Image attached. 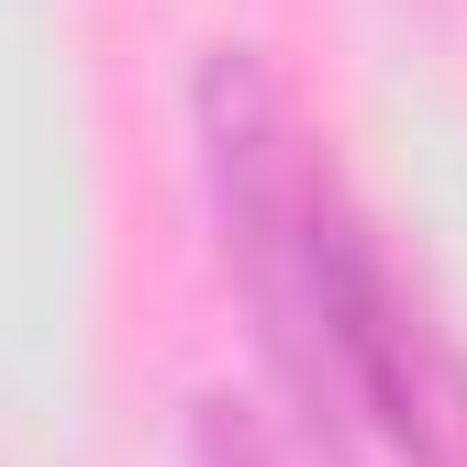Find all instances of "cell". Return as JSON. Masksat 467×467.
Masks as SVG:
<instances>
[{
	"label": "cell",
	"instance_id": "cell-1",
	"mask_svg": "<svg viewBox=\"0 0 467 467\" xmlns=\"http://www.w3.org/2000/svg\"><path fill=\"white\" fill-rule=\"evenodd\" d=\"M323 345H334L345 412H368L412 467H467V357L400 289V267L379 256L368 212L345 190L323 212Z\"/></svg>",
	"mask_w": 467,
	"mask_h": 467
},
{
	"label": "cell",
	"instance_id": "cell-2",
	"mask_svg": "<svg viewBox=\"0 0 467 467\" xmlns=\"http://www.w3.org/2000/svg\"><path fill=\"white\" fill-rule=\"evenodd\" d=\"M190 467H278L256 445V423L234 412V400H201V423H190Z\"/></svg>",
	"mask_w": 467,
	"mask_h": 467
}]
</instances>
